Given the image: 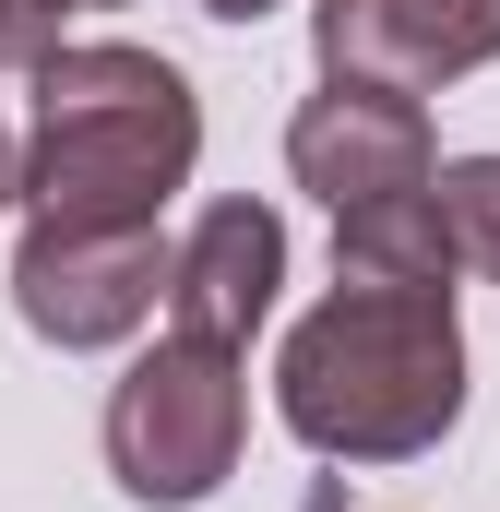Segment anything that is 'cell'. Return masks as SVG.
<instances>
[{"instance_id":"1","label":"cell","mask_w":500,"mask_h":512,"mask_svg":"<svg viewBox=\"0 0 500 512\" xmlns=\"http://www.w3.org/2000/svg\"><path fill=\"white\" fill-rule=\"evenodd\" d=\"M274 405L310 453H346V465H393V453H429L453 417H465V334H453V286H334L298 334H286V370Z\"/></svg>"},{"instance_id":"2","label":"cell","mask_w":500,"mask_h":512,"mask_svg":"<svg viewBox=\"0 0 500 512\" xmlns=\"http://www.w3.org/2000/svg\"><path fill=\"white\" fill-rule=\"evenodd\" d=\"M191 155H203V108L155 48H48L12 191L36 203V227H155Z\"/></svg>"},{"instance_id":"3","label":"cell","mask_w":500,"mask_h":512,"mask_svg":"<svg viewBox=\"0 0 500 512\" xmlns=\"http://www.w3.org/2000/svg\"><path fill=\"white\" fill-rule=\"evenodd\" d=\"M250 393L227 346H191L167 334L155 358H131V382L108 393V465H120L131 501H203L227 465H239Z\"/></svg>"},{"instance_id":"4","label":"cell","mask_w":500,"mask_h":512,"mask_svg":"<svg viewBox=\"0 0 500 512\" xmlns=\"http://www.w3.org/2000/svg\"><path fill=\"white\" fill-rule=\"evenodd\" d=\"M167 298V239L155 227H24L12 251V310L48 346H120Z\"/></svg>"},{"instance_id":"5","label":"cell","mask_w":500,"mask_h":512,"mask_svg":"<svg viewBox=\"0 0 500 512\" xmlns=\"http://www.w3.org/2000/svg\"><path fill=\"white\" fill-rule=\"evenodd\" d=\"M286 167H298V191H322L346 215V203H381V191H429L441 155H429V108L417 96L322 72V96L286 120Z\"/></svg>"},{"instance_id":"6","label":"cell","mask_w":500,"mask_h":512,"mask_svg":"<svg viewBox=\"0 0 500 512\" xmlns=\"http://www.w3.org/2000/svg\"><path fill=\"white\" fill-rule=\"evenodd\" d=\"M477 60H500V0H322V72L346 84H465Z\"/></svg>"},{"instance_id":"7","label":"cell","mask_w":500,"mask_h":512,"mask_svg":"<svg viewBox=\"0 0 500 512\" xmlns=\"http://www.w3.org/2000/svg\"><path fill=\"white\" fill-rule=\"evenodd\" d=\"M274 286H286V227H274V203H215L179 251H167V334H191V346H227L239 358L250 322L274 310Z\"/></svg>"},{"instance_id":"8","label":"cell","mask_w":500,"mask_h":512,"mask_svg":"<svg viewBox=\"0 0 500 512\" xmlns=\"http://www.w3.org/2000/svg\"><path fill=\"white\" fill-rule=\"evenodd\" d=\"M334 251L358 286H453V239H441V203L429 191H381L334 215Z\"/></svg>"},{"instance_id":"9","label":"cell","mask_w":500,"mask_h":512,"mask_svg":"<svg viewBox=\"0 0 500 512\" xmlns=\"http://www.w3.org/2000/svg\"><path fill=\"white\" fill-rule=\"evenodd\" d=\"M429 203H441L453 262H477V274L500 286V155H453V167H429Z\"/></svg>"},{"instance_id":"10","label":"cell","mask_w":500,"mask_h":512,"mask_svg":"<svg viewBox=\"0 0 500 512\" xmlns=\"http://www.w3.org/2000/svg\"><path fill=\"white\" fill-rule=\"evenodd\" d=\"M60 12H72V0H0V60L36 72V60L60 48Z\"/></svg>"},{"instance_id":"11","label":"cell","mask_w":500,"mask_h":512,"mask_svg":"<svg viewBox=\"0 0 500 512\" xmlns=\"http://www.w3.org/2000/svg\"><path fill=\"white\" fill-rule=\"evenodd\" d=\"M203 12H215V24H250V12H274V0H203Z\"/></svg>"},{"instance_id":"12","label":"cell","mask_w":500,"mask_h":512,"mask_svg":"<svg viewBox=\"0 0 500 512\" xmlns=\"http://www.w3.org/2000/svg\"><path fill=\"white\" fill-rule=\"evenodd\" d=\"M0 203H12V131H0Z\"/></svg>"},{"instance_id":"13","label":"cell","mask_w":500,"mask_h":512,"mask_svg":"<svg viewBox=\"0 0 500 512\" xmlns=\"http://www.w3.org/2000/svg\"><path fill=\"white\" fill-rule=\"evenodd\" d=\"M84 12H108V0H84Z\"/></svg>"}]
</instances>
